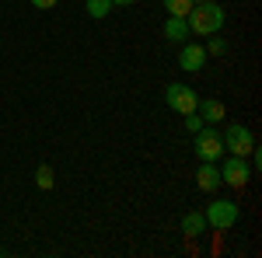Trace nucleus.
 Here are the masks:
<instances>
[{
	"label": "nucleus",
	"instance_id": "obj_17",
	"mask_svg": "<svg viewBox=\"0 0 262 258\" xmlns=\"http://www.w3.org/2000/svg\"><path fill=\"white\" fill-rule=\"evenodd\" d=\"M60 0H32V7H39V11H49V7H56Z\"/></svg>",
	"mask_w": 262,
	"mask_h": 258
},
{
	"label": "nucleus",
	"instance_id": "obj_2",
	"mask_svg": "<svg viewBox=\"0 0 262 258\" xmlns=\"http://www.w3.org/2000/svg\"><path fill=\"white\" fill-rule=\"evenodd\" d=\"M192 150L200 160H210L217 164L224 157V136L217 133V126H203L200 133H192Z\"/></svg>",
	"mask_w": 262,
	"mask_h": 258
},
{
	"label": "nucleus",
	"instance_id": "obj_9",
	"mask_svg": "<svg viewBox=\"0 0 262 258\" xmlns=\"http://www.w3.org/2000/svg\"><path fill=\"white\" fill-rule=\"evenodd\" d=\"M196 185H200L203 192H217V189H221V171H217V164L203 160L200 171H196Z\"/></svg>",
	"mask_w": 262,
	"mask_h": 258
},
{
	"label": "nucleus",
	"instance_id": "obj_16",
	"mask_svg": "<svg viewBox=\"0 0 262 258\" xmlns=\"http://www.w3.org/2000/svg\"><path fill=\"white\" fill-rule=\"evenodd\" d=\"M182 119H185V129H189V133H200L203 126H206V122H203L196 112H189V115H182Z\"/></svg>",
	"mask_w": 262,
	"mask_h": 258
},
{
	"label": "nucleus",
	"instance_id": "obj_8",
	"mask_svg": "<svg viewBox=\"0 0 262 258\" xmlns=\"http://www.w3.org/2000/svg\"><path fill=\"white\" fill-rule=\"evenodd\" d=\"M196 115H200L203 122H210V126H217V122H224L227 108H224V101H217V98H200V105H196Z\"/></svg>",
	"mask_w": 262,
	"mask_h": 258
},
{
	"label": "nucleus",
	"instance_id": "obj_4",
	"mask_svg": "<svg viewBox=\"0 0 262 258\" xmlns=\"http://www.w3.org/2000/svg\"><path fill=\"white\" fill-rule=\"evenodd\" d=\"M206 227H213V230H231L238 217H242V209H238V202H231V199H213L210 206H206Z\"/></svg>",
	"mask_w": 262,
	"mask_h": 258
},
{
	"label": "nucleus",
	"instance_id": "obj_12",
	"mask_svg": "<svg viewBox=\"0 0 262 258\" xmlns=\"http://www.w3.org/2000/svg\"><path fill=\"white\" fill-rule=\"evenodd\" d=\"M84 11H88L95 21H101V18L112 14V0H84Z\"/></svg>",
	"mask_w": 262,
	"mask_h": 258
},
{
	"label": "nucleus",
	"instance_id": "obj_11",
	"mask_svg": "<svg viewBox=\"0 0 262 258\" xmlns=\"http://www.w3.org/2000/svg\"><path fill=\"white\" fill-rule=\"evenodd\" d=\"M182 234H185V238L206 234V217H203V213H185V217H182Z\"/></svg>",
	"mask_w": 262,
	"mask_h": 258
},
{
	"label": "nucleus",
	"instance_id": "obj_14",
	"mask_svg": "<svg viewBox=\"0 0 262 258\" xmlns=\"http://www.w3.org/2000/svg\"><path fill=\"white\" fill-rule=\"evenodd\" d=\"M164 11H168L171 18H185V14L192 11V0H164Z\"/></svg>",
	"mask_w": 262,
	"mask_h": 258
},
{
	"label": "nucleus",
	"instance_id": "obj_13",
	"mask_svg": "<svg viewBox=\"0 0 262 258\" xmlns=\"http://www.w3.org/2000/svg\"><path fill=\"white\" fill-rule=\"evenodd\" d=\"M35 185H39L42 192H49V189L56 185V175H53V168H49V164H42L39 171H35Z\"/></svg>",
	"mask_w": 262,
	"mask_h": 258
},
{
	"label": "nucleus",
	"instance_id": "obj_5",
	"mask_svg": "<svg viewBox=\"0 0 262 258\" xmlns=\"http://www.w3.org/2000/svg\"><path fill=\"white\" fill-rule=\"evenodd\" d=\"M221 160H224V164L217 168V171H221V185L245 189L248 178H252V164H248V157H234V154H227V157H221Z\"/></svg>",
	"mask_w": 262,
	"mask_h": 258
},
{
	"label": "nucleus",
	"instance_id": "obj_10",
	"mask_svg": "<svg viewBox=\"0 0 262 258\" xmlns=\"http://www.w3.org/2000/svg\"><path fill=\"white\" fill-rule=\"evenodd\" d=\"M161 32H164V39H168V42H185V39H189V25H185V18H171V14H168Z\"/></svg>",
	"mask_w": 262,
	"mask_h": 258
},
{
	"label": "nucleus",
	"instance_id": "obj_18",
	"mask_svg": "<svg viewBox=\"0 0 262 258\" xmlns=\"http://www.w3.org/2000/svg\"><path fill=\"white\" fill-rule=\"evenodd\" d=\"M129 4H137V0H112V7H129Z\"/></svg>",
	"mask_w": 262,
	"mask_h": 258
},
{
	"label": "nucleus",
	"instance_id": "obj_1",
	"mask_svg": "<svg viewBox=\"0 0 262 258\" xmlns=\"http://www.w3.org/2000/svg\"><path fill=\"white\" fill-rule=\"evenodd\" d=\"M224 14L221 4H213V0H206V4H192V11L185 14V25H189V35H200V39H210V35H217L224 28Z\"/></svg>",
	"mask_w": 262,
	"mask_h": 258
},
{
	"label": "nucleus",
	"instance_id": "obj_15",
	"mask_svg": "<svg viewBox=\"0 0 262 258\" xmlns=\"http://www.w3.org/2000/svg\"><path fill=\"white\" fill-rule=\"evenodd\" d=\"M203 49H206V56H224V53H227V42L217 39V35H210V42H206Z\"/></svg>",
	"mask_w": 262,
	"mask_h": 258
},
{
	"label": "nucleus",
	"instance_id": "obj_3",
	"mask_svg": "<svg viewBox=\"0 0 262 258\" xmlns=\"http://www.w3.org/2000/svg\"><path fill=\"white\" fill-rule=\"evenodd\" d=\"M224 136V154H234V157H248L255 150V133L242 126V122H231L227 129L221 133Z\"/></svg>",
	"mask_w": 262,
	"mask_h": 258
},
{
	"label": "nucleus",
	"instance_id": "obj_19",
	"mask_svg": "<svg viewBox=\"0 0 262 258\" xmlns=\"http://www.w3.org/2000/svg\"><path fill=\"white\" fill-rule=\"evenodd\" d=\"M192 4H206V0H192Z\"/></svg>",
	"mask_w": 262,
	"mask_h": 258
},
{
	"label": "nucleus",
	"instance_id": "obj_7",
	"mask_svg": "<svg viewBox=\"0 0 262 258\" xmlns=\"http://www.w3.org/2000/svg\"><path fill=\"white\" fill-rule=\"evenodd\" d=\"M206 49H203L200 42H185L182 45V53H179V66L185 70V74H200L203 66H206Z\"/></svg>",
	"mask_w": 262,
	"mask_h": 258
},
{
	"label": "nucleus",
	"instance_id": "obj_6",
	"mask_svg": "<svg viewBox=\"0 0 262 258\" xmlns=\"http://www.w3.org/2000/svg\"><path fill=\"white\" fill-rule=\"evenodd\" d=\"M164 105H168L171 112H179V115H189V112H196L200 95H196L189 84H168V87H164Z\"/></svg>",
	"mask_w": 262,
	"mask_h": 258
}]
</instances>
